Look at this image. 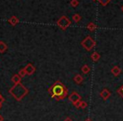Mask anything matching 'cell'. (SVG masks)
Instances as JSON below:
<instances>
[{
  "instance_id": "cell-1",
  "label": "cell",
  "mask_w": 123,
  "mask_h": 121,
  "mask_svg": "<svg viewBox=\"0 0 123 121\" xmlns=\"http://www.w3.org/2000/svg\"><path fill=\"white\" fill-rule=\"evenodd\" d=\"M50 97L56 101H61L65 99L68 95V90L67 86L60 80H56L54 84L47 89Z\"/></svg>"
},
{
  "instance_id": "cell-2",
  "label": "cell",
  "mask_w": 123,
  "mask_h": 121,
  "mask_svg": "<svg viewBox=\"0 0 123 121\" xmlns=\"http://www.w3.org/2000/svg\"><path fill=\"white\" fill-rule=\"evenodd\" d=\"M9 92L16 101L20 102L28 93H29V90L28 88H26L23 84L18 83L14 84L12 87L9 90Z\"/></svg>"
},
{
  "instance_id": "cell-3",
  "label": "cell",
  "mask_w": 123,
  "mask_h": 121,
  "mask_svg": "<svg viewBox=\"0 0 123 121\" xmlns=\"http://www.w3.org/2000/svg\"><path fill=\"white\" fill-rule=\"evenodd\" d=\"M96 43L90 36H88L87 37H85L82 42H81V46L87 51H90L93 48L95 47Z\"/></svg>"
},
{
  "instance_id": "cell-4",
  "label": "cell",
  "mask_w": 123,
  "mask_h": 121,
  "mask_svg": "<svg viewBox=\"0 0 123 121\" xmlns=\"http://www.w3.org/2000/svg\"><path fill=\"white\" fill-rule=\"evenodd\" d=\"M56 25L61 30L66 31L71 26V21L66 15H63L56 21Z\"/></svg>"
},
{
  "instance_id": "cell-5",
  "label": "cell",
  "mask_w": 123,
  "mask_h": 121,
  "mask_svg": "<svg viewBox=\"0 0 123 121\" xmlns=\"http://www.w3.org/2000/svg\"><path fill=\"white\" fill-rule=\"evenodd\" d=\"M68 100L70 101V102L73 103V105H74L75 102H77L81 100V96L79 95L77 92H73L72 93L68 96Z\"/></svg>"
},
{
  "instance_id": "cell-6",
  "label": "cell",
  "mask_w": 123,
  "mask_h": 121,
  "mask_svg": "<svg viewBox=\"0 0 123 121\" xmlns=\"http://www.w3.org/2000/svg\"><path fill=\"white\" fill-rule=\"evenodd\" d=\"M25 70L26 72V75H33V74L36 72V67L34 66V65L32 64H28L27 65H26L25 67Z\"/></svg>"
},
{
  "instance_id": "cell-7",
  "label": "cell",
  "mask_w": 123,
  "mask_h": 121,
  "mask_svg": "<svg viewBox=\"0 0 123 121\" xmlns=\"http://www.w3.org/2000/svg\"><path fill=\"white\" fill-rule=\"evenodd\" d=\"M111 92H110L109 90H108L107 88H104L102 91L100 92V93H99V96H100V97L103 99L104 101H106L108 98H109L110 97H111Z\"/></svg>"
},
{
  "instance_id": "cell-8",
  "label": "cell",
  "mask_w": 123,
  "mask_h": 121,
  "mask_svg": "<svg viewBox=\"0 0 123 121\" xmlns=\"http://www.w3.org/2000/svg\"><path fill=\"white\" fill-rule=\"evenodd\" d=\"M74 81L75 82L77 85H80V84H82L83 82H84V77L81 75H79V74H77V75L74 77Z\"/></svg>"
},
{
  "instance_id": "cell-9",
  "label": "cell",
  "mask_w": 123,
  "mask_h": 121,
  "mask_svg": "<svg viewBox=\"0 0 123 121\" xmlns=\"http://www.w3.org/2000/svg\"><path fill=\"white\" fill-rule=\"evenodd\" d=\"M111 72L114 76H118V75L121 73V69L120 68L119 66H114L111 69Z\"/></svg>"
},
{
  "instance_id": "cell-10",
  "label": "cell",
  "mask_w": 123,
  "mask_h": 121,
  "mask_svg": "<svg viewBox=\"0 0 123 121\" xmlns=\"http://www.w3.org/2000/svg\"><path fill=\"white\" fill-rule=\"evenodd\" d=\"M11 81H12L14 84L20 83V81H21V77L19 75V74H15V75H13L12 78H11Z\"/></svg>"
},
{
  "instance_id": "cell-11",
  "label": "cell",
  "mask_w": 123,
  "mask_h": 121,
  "mask_svg": "<svg viewBox=\"0 0 123 121\" xmlns=\"http://www.w3.org/2000/svg\"><path fill=\"white\" fill-rule=\"evenodd\" d=\"M19 19H18L16 16H12L10 19H9V23L13 26H16L17 24H19Z\"/></svg>"
},
{
  "instance_id": "cell-12",
  "label": "cell",
  "mask_w": 123,
  "mask_h": 121,
  "mask_svg": "<svg viewBox=\"0 0 123 121\" xmlns=\"http://www.w3.org/2000/svg\"><path fill=\"white\" fill-rule=\"evenodd\" d=\"M90 58L94 62H97V61H99V58H100V54H99V53H97V52H94V53L91 54Z\"/></svg>"
},
{
  "instance_id": "cell-13",
  "label": "cell",
  "mask_w": 123,
  "mask_h": 121,
  "mask_svg": "<svg viewBox=\"0 0 123 121\" xmlns=\"http://www.w3.org/2000/svg\"><path fill=\"white\" fill-rule=\"evenodd\" d=\"M8 49L7 44L4 43V42L0 41V53H4V52H6Z\"/></svg>"
},
{
  "instance_id": "cell-14",
  "label": "cell",
  "mask_w": 123,
  "mask_h": 121,
  "mask_svg": "<svg viewBox=\"0 0 123 121\" xmlns=\"http://www.w3.org/2000/svg\"><path fill=\"white\" fill-rule=\"evenodd\" d=\"M90 67L89 66L88 64H84L82 66V68H81V71H82V73L84 74H89V72H90Z\"/></svg>"
},
{
  "instance_id": "cell-15",
  "label": "cell",
  "mask_w": 123,
  "mask_h": 121,
  "mask_svg": "<svg viewBox=\"0 0 123 121\" xmlns=\"http://www.w3.org/2000/svg\"><path fill=\"white\" fill-rule=\"evenodd\" d=\"M96 27H97V26L95 24H94L93 22H90L87 25V29L90 31H94L96 29Z\"/></svg>"
},
{
  "instance_id": "cell-16",
  "label": "cell",
  "mask_w": 123,
  "mask_h": 121,
  "mask_svg": "<svg viewBox=\"0 0 123 121\" xmlns=\"http://www.w3.org/2000/svg\"><path fill=\"white\" fill-rule=\"evenodd\" d=\"M72 19L75 23H78V22H79V21H81V16H80V14H74V15H73Z\"/></svg>"
},
{
  "instance_id": "cell-17",
  "label": "cell",
  "mask_w": 123,
  "mask_h": 121,
  "mask_svg": "<svg viewBox=\"0 0 123 121\" xmlns=\"http://www.w3.org/2000/svg\"><path fill=\"white\" fill-rule=\"evenodd\" d=\"M79 0H71L70 5L72 6L73 8H76L77 6H79Z\"/></svg>"
},
{
  "instance_id": "cell-18",
  "label": "cell",
  "mask_w": 123,
  "mask_h": 121,
  "mask_svg": "<svg viewBox=\"0 0 123 121\" xmlns=\"http://www.w3.org/2000/svg\"><path fill=\"white\" fill-rule=\"evenodd\" d=\"M88 107V103L85 101H80V106H79V108L85 109Z\"/></svg>"
},
{
  "instance_id": "cell-19",
  "label": "cell",
  "mask_w": 123,
  "mask_h": 121,
  "mask_svg": "<svg viewBox=\"0 0 123 121\" xmlns=\"http://www.w3.org/2000/svg\"><path fill=\"white\" fill-rule=\"evenodd\" d=\"M98 1H99V2L100 3L101 5L104 6V7H105V6H106L108 4H109L110 2H111V0H98Z\"/></svg>"
},
{
  "instance_id": "cell-20",
  "label": "cell",
  "mask_w": 123,
  "mask_h": 121,
  "mask_svg": "<svg viewBox=\"0 0 123 121\" xmlns=\"http://www.w3.org/2000/svg\"><path fill=\"white\" fill-rule=\"evenodd\" d=\"M19 75L21 77V78H23V77H25V75H26V72H25V69H22V70H20L19 71Z\"/></svg>"
},
{
  "instance_id": "cell-21",
  "label": "cell",
  "mask_w": 123,
  "mask_h": 121,
  "mask_svg": "<svg viewBox=\"0 0 123 121\" xmlns=\"http://www.w3.org/2000/svg\"><path fill=\"white\" fill-rule=\"evenodd\" d=\"M117 93L119 94V95L121 96V97L123 98V85H121V86L120 87V88L117 89Z\"/></svg>"
},
{
  "instance_id": "cell-22",
  "label": "cell",
  "mask_w": 123,
  "mask_h": 121,
  "mask_svg": "<svg viewBox=\"0 0 123 121\" xmlns=\"http://www.w3.org/2000/svg\"><path fill=\"white\" fill-rule=\"evenodd\" d=\"M81 101V100H80ZM80 101H79V102H75V103L74 104V106L75 107H77V108H79V106H80Z\"/></svg>"
},
{
  "instance_id": "cell-23",
  "label": "cell",
  "mask_w": 123,
  "mask_h": 121,
  "mask_svg": "<svg viewBox=\"0 0 123 121\" xmlns=\"http://www.w3.org/2000/svg\"><path fill=\"white\" fill-rule=\"evenodd\" d=\"M4 101H5V99H4V97H3L2 95H1V94H0V103H4Z\"/></svg>"
},
{
  "instance_id": "cell-24",
  "label": "cell",
  "mask_w": 123,
  "mask_h": 121,
  "mask_svg": "<svg viewBox=\"0 0 123 121\" xmlns=\"http://www.w3.org/2000/svg\"><path fill=\"white\" fill-rule=\"evenodd\" d=\"M64 121H73V119H71L70 117H67L65 119H64Z\"/></svg>"
},
{
  "instance_id": "cell-25",
  "label": "cell",
  "mask_w": 123,
  "mask_h": 121,
  "mask_svg": "<svg viewBox=\"0 0 123 121\" xmlns=\"http://www.w3.org/2000/svg\"><path fill=\"white\" fill-rule=\"evenodd\" d=\"M4 117H3L2 115H1V114H0V121H4Z\"/></svg>"
},
{
  "instance_id": "cell-26",
  "label": "cell",
  "mask_w": 123,
  "mask_h": 121,
  "mask_svg": "<svg viewBox=\"0 0 123 121\" xmlns=\"http://www.w3.org/2000/svg\"><path fill=\"white\" fill-rule=\"evenodd\" d=\"M84 121H93V120H92V119H90V118H87V119H85V120H84Z\"/></svg>"
},
{
  "instance_id": "cell-27",
  "label": "cell",
  "mask_w": 123,
  "mask_h": 121,
  "mask_svg": "<svg viewBox=\"0 0 123 121\" xmlns=\"http://www.w3.org/2000/svg\"><path fill=\"white\" fill-rule=\"evenodd\" d=\"M2 105H3V104H2V103H0V109L2 108Z\"/></svg>"
},
{
  "instance_id": "cell-28",
  "label": "cell",
  "mask_w": 123,
  "mask_h": 121,
  "mask_svg": "<svg viewBox=\"0 0 123 121\" xmlns=\"http://www.w3.org/2000/svg\"><path fill=\"white\" fill-rule=\"evenodd\" d=\"M121 11L123 12V5H122V7H121Z\"/></svg>"
},
{
  "instance_id": "cell-29",
  "label": "cell",
  "mask_w": 123,
  "mask_h": 121,
  "mask_svg": "<svg viewBox=\"0 0 123 121\" xmlns=\"http://www.w3.org/2000/svg\"><path fill=\"white\" fill-rule=\"evenodd\" d=\"M93 1H96V0H93Z\"/></svg>"
}]
</instances>
